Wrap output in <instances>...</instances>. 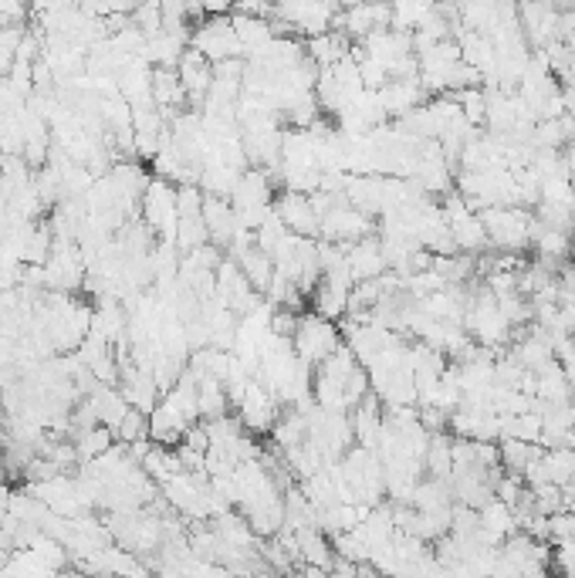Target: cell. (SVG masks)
I'll return each instance as SVG.
<instances>
[{
    "instance_id": "1",
    "label": "cell",
    "mask_w": 575,
    "mask_h": 578,
    "mask_svg": "<svg viewBox=\"0 0 575 578\" xmlns=\"http://www.w3.org/2000/svg\"><path fill=\"white\" fill-rule=\"evenodd\" d=\"M484 230H488V244L494 251L515 254L532 247V213L521 210L518 203H501V207L481 210Z\"/></svg>"
},
{
    "instance_id": "2",
    "label": "cell",
    "mask_w": 575,
    "mask_h": 578,
    "mask_svg": "<svg viewBox=\"0 0 575 578\" xmlns=\"http://www.w3.org/2000/svg\"><path fill=\"white\" fill-rule=\"evenodd\" d=\"M291 345H295L298 359L308 362V366L315 369L318 362H325L342 345L339 325H335L332 318L318 315V311H305V315H298V325H295V335H291Z\"/></svg>"
},
{
    "instance_id": "3",
    "label": "cell",
    "mask_w": 575,
    "mask_h": 578,
    "mask_svg": "<svg viewBox=\"0 0 575 578\" xmlns=\"http://www.w3.org/2000/svg\"><path fill=\"white\" fill-rule=\"evenodd\" d=\"M143 210V224L153 230L156 240H176V224H180V210H176V183L163 176H149V186L139 200Z\"/></svg>"
},
{
    "instance_id": "4",
    "label": "cell",
    "mask_w": 575,
    "mask_h": 578,
    "mask_svg": "<svg viewBox=\"0 0 575 578\" xmlns=\"http://www.w3.org/2000/svg\"><path fill=\"white\" fill-rule=\"evenodd\" d=\"M190 48H197L203 58L224 61V58H244V48L234 34L230 14L224 17H203L197 28L190 31Z\"/></svg>"
},
{
    "instance_id": "5",
    "label": "cell",
    "mask_w": 575,
    "mask_h": 578,
    "mask_svg": "<svg viewBox=\"0 0 575 578\" xmlns=\"http://www.w3.org/2000/svg\"><path fill=\"white\" fill-rule=\"evenodd\" d=\"M234 406H237V420H241L244 430H251V433H271V426L278 423V416H281L278 396L258 379L247 382L244 396L237 399Z\"/></svg>"
},
{
    "instance_id": "6",
    "label": "cell",
    "mask_w": 575,
    "mask_h": 578,
    "mask_svg": "<svg viewBox=\"0 0 575 578\" xmlns=\"http://www.w3.org/2000/svg\"><path fill=\"white\" fill-rule=\"evenodd\" d=\"M373 234V217L362 213L359 207H352L349 200L332 203L329 210L322 213V237L325 240H339V244H352L359 237Z\"/></svg>"
},
{
    "instance_id": "7",
    "label": "cell",
    "mask_w": 575,
    "mask_h": 578,
    "mask_svg": "<svg viewBox=\"0 0 575 578\" xmlns=\"http://www.w3.org/2000/svg\"><path fill=\"white\" fill-rule=\"evenodd\" d=\"M274 213L281 217L291 234H302V237H322V213L315 210V203L308 193L298 190H285L278 200L271 203Z\"/></svg>"
},
{
    "instance_id": "8",
    "label": "cell",
    "mask_w": 575,
    "mask_h": 578,
    "mask_svg": "<svg viewBox=\"0 0 575 578\" xmlns=\"http://www.w3.org/2000/svg\"><path fill=\"white\" fill-rule=\"evenodd\" d=\"M176 71H180V82H183V88H187V99H190L187 105L203 109L210 85H214V61L203 58L197 48H187L180 58V65H176Z\"/></svg>"
},
{
    "instance_id": "9",
    "label": "cell",
    "mask_w": 575,
    "mask_h": 578,
    "mask_svg": "<svg viewBox=\"0 0 575 578\" xmlns=\"http://www.w3.org/2000/svg\"><path fill=\"white\" fill-rule=\"evenodd\" d=\"M203 224H207L210 244L220 247V251H227L230 240H234V234L241 230L234 203L227 197H210V193H203Z\"/></svg>"
},
{
    "instance_id": "10",
    "label": "cell",
    "mask_w": 575,
    "mask_h": 578,
    "mask_svg": "<svg viewBox=\"0 0 575 578\" xmlns=\"http://www.w3.org/2000/svg\"><path fill=\"white\" fill-rule=\"evenodd\" d=\"M345 264H349V274L352 281H369V278H379L386 274V257H383V247H379V237H359L349 244L345 251Z\"/></svg>"
},
{
    "instance_id": "11",
    "label": "cell",
    "mask_w": 575,
    "mask_h": 578,
    "mask_svg": "<svg viewBox=\"0 0 575 578\" xmlns=\"http://www.w3.org/2000/svg\"><path fill=\"white\" fill-rule=\"evenodd\" d=\"M187 88L180 82V71L166 68V65H153V105L166 119H173L180 109H187Z\"/></svg>"
},
{
    "instance_id": "12",
    "label": "cell",
    "mask_w": 575,
    "mask_h": 578,
    "mask_svg": "<svg viewBox=\"0 0 575 578\" xmlns=\"http://www.w3.org/2000/svg\"><path fill=\"white\" fill-rule=\"evenodd\" d=\"M230 24H234V34H237V41H241V48H244V58L258 55L264 44L274 38V28H271L268 17H251V14L230 11Z\"/></svg>"
},
{
    "instance_id": "13",
    "label": "cell",
    "mask_w": 575,
    "mask_h": 578,
    "mask_svg": "<svg viewBox=\"0 0 575 578\" xmlns=\"http://www.w3.org/2000/svg\"><path fill=\"white\" fill-rule=\"evenodd\" d=\"M433 4L437 0H389V11H393V24L389 28L413 34L433 14Z\"/></svg>"
},
{
    "instance_id": "14",
    "label": "cell",
    "mask_w": 575,
    "mask_h": 578,
    "mask_svg": "<svg viewBox=\"0 0 575 578\" xmlns=\"http://www.w3.org/2000/svg\"><path fill=\"white\" fill-rule=\"evenodd\" d=\"M72 440H75V450H78V457H82V464H88L92 457H99V453L112 447L115 433L105 423H95V426H85V430L72 433Z\"/></svg>"
},
{
    "instance_id": "15",
    "label": "cell",
    "mask_w": 575,
    "mask_h": 578,
    "mask_svg": "<svg viewBox=\"0 0 575 578\" xmlns=\"http://www.w3.org/2000/svg\"><path fill=\"white\" fill-rule=\"evenodd\" d=\"M24 31H28L24 24H7V28H0V75H7V71L14 68Z\"/></svg>"
},
{
    "instance_id": "16",
    "label": "cell",
    "mask_w": 575,
    "mask_h": 578,
    "mask_svg": "<svg viewBox=\"0 0 575 578\" xmlns=\"http://www.w3.org/2000/svg\"><path fill=\"white\" fill-rule=\"evenodd\" d=\"M143 437H149V433H146V413H143V409H136V406H129V413L122 416L119 426H115V440L132 443V440H143Z\"/></svg>"
},
{
    "instance_id": "17",
    "label": "cell",
    "mask_w": 575,
    "mask_h": 578,
    "mask_svg": "<svg viewBox=\"0 0 575 578\" xmlns=\"http://www.w3.org/2000/svg\"><path fill=\"white\" fill-rule=\"evenodd\" d=\"M129 17L143 34H156L159 28H163V7H159V0H143V4H139Z\"/></svg>"
},
{
    "instance_id": "18",
    "label": "cell",
    "mask_w": 575,
    "mask_h": 578,
    "mask_svg": "<svg viewBox=\"0 0 575 578\" xmlns=\"http://www.w3.org/2000/svg\"><path fill=\"white\" fill-rule=\"evenodd\" d=\"M552 565L559 568V572H565V575H575V538H569V541H555Z\"/></svg>"
},
{
    "instance_id": "19",
    "label": "cell",
    "mask_w": 575,
    "mask_h": 578,
    "mask_svg": "<svg viewBox=\"0 0 575 578\" xmlns=\"http://www.w3.org/2000/svg\"><path fill=\"white\" fill-rule=\"evenodd\" d=\"M237 14H251V17H271L274 0H234Z\"/></svg>"
},
{
    "instance_id": "20",
    "label": "cell",
    "mask_w": 575,
    "mask_h": 578,
    "mask_svg": "<svg viewBox=\"0 0 575 578\" xmlns=\"http://www.w3.org/2000/svg\"><path fill=\"white\" fill-rule=\"evenodd\" d=\"M203 17H224L234 11V0H200Z\"/></svg>"
},
{
    "instance_id": "21",
    "label": "cell",
    "mask_w": 575,
    "mask_h": 578,
    "mask_svg": "<svg viewBox=\"0 0 575 578\" xmlns=\"http://www.w3.org/2000/svg\"><path fill=\"white\" fill-rule=\"evenodd\" d=\"M7 501H11V487L7 484H0V531H4V521H7Z\"/></svg>"
},
{
    "instance_id": "22",
    "label": "cell",
    "mask_w": 575,
    "mask_h": 578,
    "mask_svg": "<svg viewBox=\"0 0 575 578\" xmlns=\"http://www.w3.org/2000/svg\"><path fill=\"white\" fill-rule=\"evenodd\" d=\"M325 4H329L332 11L339 14V11H349V7H352V4H359V0H325Z\"/></svg>"
},
{
    "instance_id": "23",
    "label": "cell",
    "mask_w": 575,
    "mask_h": 578,
    "mask_svg": "<svg viewBox=\"0 0 575 578\" xmlns=\"http://www.w3.org/2000/svg\"><path fill=\"white\" fill-rule=\"evenodd\" d=\"M545 4H552V0H545Z\"/></svg>"
}]
</instances>
